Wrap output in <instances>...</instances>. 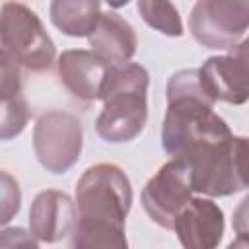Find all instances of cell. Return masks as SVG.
I'll return each instance as SVG.
<instances>
[{
    "label": "cell",
    "mask_w": 249,
    "mask_h": 249,
    "mask_svg": "<svg viewBox=\"0 0 249 249\" xmlns=\"http://www.w3.org/2000/svg\"><path fill=\"white\" fill-rule=\"evenodd\" d=\"M148 82L146 68L136 62L109 68L99 93L103 111L95 121V130L105 142H130L144 130L148 119Z\"/></svg>",
    "instance_id": "6da1fadb"
},
{
    "label": "cell",
    "mask_w": 249,
    "mask_h": 249,
    "mask_svg": "<svg viewBox=\"0 0 249 249\" xmlns=\"http://www.w3.org/2000/svg\"><path fill=\"white\" fill-rule=\"evenodd\" d=\"M181 160L189 165L196 193L228 196L247 187V138L243 136L204 140L187 150Z\"/></svg>",
    "instance_id": "7a4b0ae2"
},
{
    "label": "cell",
    "mask_w": 249,
    "mask_h": 249,
    "mask_svg": "<svg viewBox=\"0 0 249 249\" xmlns=\"http://www.w3.org/2000/svg\"><path fill=\"white\" fill-rule=\"evenodd\" d=\"M132 204V187L126 173L113 163H97L76 183L78 218H103L124 224Z\"/></svg>",
    "instance_id": "3957f363"
},
{
    "label": "cell",
    "mask_w": 249,
    "mask_h": 249,
    "mask_svg": "<svg viewBox=\"0 0 249 249\" xmlns=\"http://www.w3.org/2000/svg\"><path fill=\"white\" fill-rule=\"evenodd\" d=\"M0 37L19 66L43 72L54 62V43L45 31L37 14L21 2L0 6Z\"/></svg>",
    "instance_id": "277c9868"
},
{
    "label": "cell",
    "mask_w": 249,
    "mask_h": 249,
    "mask_svg": "<svg viewBox=\"0 0 249 249\" xmlns=\"http://www.w3.org/2000/svg\"><path fill=\"white\" fill-rule=\"evenodd\" d=\"M249 25L247 0H200L193 6L189 29L206 49L231 51L241 43Z\"/></svg>",
    "instance_id": "5b68a950"
},
{
    "label": "cell",
    "mask_w": 249,
    "mask_h": 249,
    "mask_svg": "<svg viewBox=\"0 0 249 249\" xmlns=\"http://www.w3.org/2000/svg\"><path fill=\"white\" fill-rule=\"evenodd\" d=\"M84 144L82 123L66 111H47L33 126V150L51 173H66L80 158Z\"/></svg>",
    "instance_id": "8992f818"
},
{
    "label": "cell",
    "mask_w": 249,
    "mask_h": 249,
    "mask_svg": "<svg viewBox=\"0 0 249 249\" xmlns=\"http://www.w3.org/2000/svg\"><path fill=\"white\" fill-rule=\"evenodd\" d=\"M191 171L185 160L171 158L146 183L142 191V206L158 226L171 230L177 212L193 198Z\"/></svg>",
    "instance_id": "52a82bcc"
},
{
    "label": "cell",
    "mask_w": 249,
    "mask_h": 249,
    "mask_svg": "<svg viewBox=\"0 0 249 249\" xmlns=\"http://www.w3.org/2000/svg\"><path fill=\"white\" fill-rule=\"evenodd\" d=\"M198 70V80L208 97L241 105L247 101L249 88V66H247V41L235 45L228 54L210 56Z\"/></svg>",
    "instance_id": "ba28073f"
},
{
    "label": "cell",
    "mask_w": 249,
    "mask_h": 249,
    "mask_svg": "<svg viewBox=\"0 0 249 249\" xmlns=\"http://www.w3.org/2000/svg\"><path fill=\"white\" fill-rule=\"evenodd\" d=\"M183 249H216L224 235V212L210 198H191L171 228Z\"/></svg>",
    "instance_id": "9c48e42d"
},
{
    "label": "cell",
    "mask_w": 249,
    "mask_h": 249,
    "mask_svg": "<svg viewBox=\"0 0 249 249\" xmlns=\"http://www.w3.org/2000/svg\"><path fill=\"white\" fill-rule=\"evenodd\" d=\"M76 204L66 193L41 191L29 210V231L37 241L56 243L76 228Z\"/></svg>",
    "instance_id": "30bf717a"
},
{
    "label": "cell",
    "mask_w": 249,
    "mask_h": 249,
    "mask_svg": "<svg viewBox=\"0 0 249 249\" xmlns=\"http://www.w3.org/2000/svg\"><path fill=\"white\" fill-rule=\"evenodd\" d=\"M56 64L62 86L80 101L99 99L103 82L109 74V68L113 66L93 51L84 49L64 51Z\"/></svg>",
    "instance_id": "8fae6325"
},
{
    "label": "cell",
    "mask_w": 249,
    "mask_h": 249,
    "mask_svg": "<svg viewBox=\"0 0 249 249\" xmlns=\"http://www.w3.org/2000/svg\"><path fill=\"white\" fill-rule=\"evenodd\" d=\"M89 47L109 64H126L136 53V33L132 25L115 12H101L88 35Z\"/></svg>",
    "instance_id": "7c38bea8"
},
{
    "label": "cell",
    "mask_w": 249,
    "mask_h": 249,
    "mask_svg": "<svg viewBox=\"0 0 249 249\" xmlns=\"http://www.w3.org/2000/svg\"><path fill=\"white\" fill-rule=\"evenodd\" d=\"M72 249H128L124 224L103 218H78Z\"/></svg>",
    "instance_id": "4fadbf2b"
},
{
    "label": "cell",
    "mask_w": 249,
    "mask_h": 249,
    "mask_svg": "<svg viewBox=\"0 0 249 249\" xmlns=\"http://www.w3.org/2000/svg\"><path fill=\"white\" fill-rule=\"evenodd\" d=\"M51 21L70 37L89 35L99 14L101 4L95 0H56L51 4Z\"/></svg>",
    "instance_id": "5bb4252c"
},
{
    "label": "cell",
    "mask_w": 249,
    "mask_h": 249,
    "mask_svg": "<svg viewBox=\"0 0 249 249\" xmlns=\"http://www.w3.org/2000/svg\"><path fill=\"white\" fill-rule=\"evenodd\" d=\"M142 19L154 27L156 31L167 35V37H181L183 35V21L181 16L171 2H160V0H140L136 4Z\"/></svg>",
    "instance_id": "9a60e30c"
},
{
    "label": "cell",
    "mask_w": 249,
    "mask_h": 249,
    "mask_svg": "<svg viewBox=\"0 0 249 249\" xmlns=\"http://www.w3.org/2000/svg\"><path fill=\"white\" fill-rule=\"evenodd\" d=\"M29 121V107L23 95L0 101V140H10L25 128Z\"/></svg>",
    "instance_id": "2e32d148"
},
{
    "label": "cell",
    "mask_w": 249,
    "mask_h": 249,
    "mask_svg": "<svg viewBox=\"0 0 249 249\" xmlns=\"http://www.w3.org/2000/svg\"><path fill=\"white\" fill-rule=\"evenodd\" d=\"M21 95V66L4 47L0 37V101Z\"/></svg>",
    "instance_id": "e0dca14e"
},
{
    "label": "cell",
    "mask_w": 249,
    "mask_h": 249,
    "mask_svg": "<svg viewBox=\"0 0 249 249\" xmlns=\"http://www.w3.org/2000/svg\"><path fill=\"white\" fill-rule=\"evenodd\" d=\"M21 206V191L19 183L14 175L0 169V226L8 224Z\"/></svg>",
    "instance_id": "ac0fdd59"
},
{
    "label": "cell",
    "mask_w": 249,
    "mask_h": 249,
    "mask_svg": "<svg viewBox=\"0 0 249 249\" xmlns=\"http://www.w3.org/2000/svg\"><path fill=\"white\" fill-rule=\"evenodd\" d=\"M0 249H39V243L23 228H6L0 230Z\"/></svg>",
    "instance_id": "d6986e66"
},
{
    "label": "cell",
    "mask_w": 249,
    "mask_h": 249,
    "mask_svg": "<svg viewBox=\"0 0 249 249\" xmlns=\"http://www.w3.org/2000/svg\"><path fill=\"white\" fill-rule=\"evenodd\" d=\"M228 249H247V237L245 235H239L235 241H231L228 245Z\"/></svg>",
    "instance_id": "ffe728a7"
}]
</instances>
